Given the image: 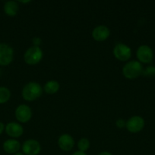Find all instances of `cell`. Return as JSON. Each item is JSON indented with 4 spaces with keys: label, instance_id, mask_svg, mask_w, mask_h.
<instances>
[{
    "label": "cell",
    "instance_id": "cell-21",
    "mask_svg": "<svg viewBox=\"0 0 155 155\" xmlns=\"http://www.w3.org/2000/svg\"><path fill=\"white\" fill-rule=\"evenodd\" d=\"M5 128V126L4 125V124L2 122H0V135L2 134V133L4 132Z\"/></svg>",
    "mask_w": 155,
    "mask_h": 155
},
{
    "label": "cell",
    "instance_id": "cell-7",
    "mask_svg": "<svg viewBox=\"0 0 155 155\" xmlns=\"http://www.w3.org/2000/svg\"><path fill=\"white\" fill-rule=\"evenodd\" d=\"M14 58V50L6 43H0V66H8Z\"/></svg>",
    "mask_w": 155,
    "mask_h": 155
},
{
    "label": "cell",
    "instance_id": "cell-5",
    "mask_svg": "<svg viewBox=\"0 0 155 155\" xmlns=\"http://www.w3.org/2000/svg\"><path fill=\"white\" fill-rule=\"evenodd\" d=\"M136 57L141 64H150L153 59V51L150 46L141 45L137 48Z\"/></svg>",
    "mask_w": 155,
    "mask_h": 155
},
{
    "label": "cell",
    "instance_id": "cell-10",
    "mask_svg": "<svg viewBox=\"0 0 155 155\" xmlns=\"http://www.w3.org/2000/svg\"><path fill=\"white\" fill-rule=\"evenodd\" d=\"M6 134L12 139L21 137L24 133V128L20 124L17 122H10L6 124L5 128Z\"/></svg>",
    "mask_w": 155,
    "mask_h": 155
},
{
    "label": "cell",
    "instance_id": "cell-1",
    "mask_svg": "<svg viewBox=\"0 0 155 155\" xmlns=\"http://www.w3.org/2000/svg\"><path fill=\"white\" fill-rule=\"evenodd\" d=\"M43 94V88L36 82H30L24 85L21 90V96L25 101H33L38 99Z\"/></svg>",
    "mask_w": 155,
    "mask_h": 155
},
{
    "label": "cell",
    "instance_id": "cell-4",
    "mask_svg": "<svg viewBox=\"0 0 155 155\" xmlns=\"http://www.w3.org/2000/svg\"><path fill=\"white\" fill-rule=\"evenodd\" d=\"M112 53L114 57L120 61H127L132 57L131 48L122 42H118L115 44L112 50Z\"/></svg>",
    "mask_w": 155,
    "mask_h": 155
},
{
    "label": "cell",
    "instance_id": "cell-3",
    "mask_svg": "<svg viewBox=\"0 0 155 155\" xmlns=\"http://www.w3.org/2000/svg\"><path fill=\"white\" fill-rule=\"evenodd\" d=\"M43 52L39 46L32 45L26 50L24 54V60L28 65H35L41 61Z\"/></svg>",
    "mask_w": 155,
    "mask_h": 155
},
{
    "label": "cell",
    "instance_id": "cell-26",
    "mask_svg": "<svg viewBox=\"0 0 155 155\" xmlns=\"http://www.w3.org/2000/svg\"><path fill=\"white\" fill-rule=\"evenodd\" d=\"M1 75H2V70L0 69V76H1Z\"/></svg>",
    "mask_w": 155,
    "mask_h": 155
},
{
    "label": "cell",
    "instance_id": "cell-24",
    "mask_svg": "<svg viewBox=\"0 0 155 155\" xmlns=\"http://www.w3.org/2000/svg\"><path fill=\"white\" fill-rule=\"evenodd\" d=\"M19 2H21V3H29V2H30V1H29V0H27V1H19Z\"/></svg>",
    "mask_w": 155,
    "mask_h": 155
},
{
    "label": "cell",
    "instance_id": "cell-2",
    "mask_svg": "<svg viewBox=\"0 0 155 155\" xmlns=\"http://www.w3.org/2000/svg\"><path fill=\"white\" fill-rule=\"evenodd\" d=\"M144 68L138 61L132 60L126 62L122 68V74L128 80H134L142 75Z\"/></svg>",
    "mask_w": 155,
    "mask_h": 155
},
{
    "label": "cell",
    "instance_id": "cell-17",
    "mask_svg": "<svg viewBox=\"0 0 155 155\" xmlns=\"http://www.w3.org/2000/svg\"><path fill=\"white\" fill-rule=\"evenodd\" d=\"M90 146H91V143H90V141L87 138H81L78 142V151H82V152H85V151H88L90 148Z\"/></svg>",
    "mask_w": 155,
    "mask_h": 155
},
{
    "label": "cell",
    "instance_id": "cell-8",
    "mask_svg": "<svg viewBox=\"0 0 155 155\" xmlns=\"http://www.w3.org/2000/svg\"><path fill=\"white\" fill-rule=\"evenodd\" d=\"M15 116L18 122L26 124L29 122L32 117L31 108L27 104H20L15 109Z\"/></svg>",
    "mask_w": 155,
    "mask_h": 155
},
{
    "label": "cell",
    "instance_id": "cell-18",
    "mask_svg": "<svg viewBox=\"0 0 155 155\" xmlns=\"http://www.w3.org/2000/svg\"><path fill=\"white\" fill-rule=\"evenodd\" d=\"M142 75L148 78H154L155 77V66L150 65L145 68L143 71Z\"/></svg>",
    "mask_w": 155,
    "mask_h": 155
},
{
    "label": "cell",
    "instance_id": "cell-25",
    "mask_svg": "<svg viewBox=\"0 0 155 155\" xmlns=\"http://www.w3.org/2000/svg\"><path fill=\"white\" fill-rule=\"evenodd\" d=\"M13 155H24V154H23L22 152H18V153H16V154H13Z\"/></svg>",
    "mask_w": 155,
    "mask_h": 155
},
{
    "label": "cell",
    "instance_id": "cell-16",
    "mask_svg": "<svg viewBox=\"0 0 155 155\" xmlns=\"http://www.w3.org/2000/svg\"><path fill=\"white\" fill-rule=\"evenodd\" d=\"M11 98V91L5 86H0V104L8 102Z\"/></svg>",
    "mask_w": 155,
    "mask_h": 155
},
{
    "label": "cell",
    "instance_id": "cell-19",
    "mask_svg": "<svg viewBox=\"0 0 155 155\" xmlns=\"http://www.w3.org/2000/svg\"><path fill=\"white\" fill-rule=\"evenodd\" d=\"M115 125L119 129H123L126 127V120L122 119V118H119L115 122Z\"/></svg>",
    "mask_w": 155,
    "mask_h": 155
},
{
    "label": "cell",
    "instance_id": "cell-22",
    "mask_svg": "<svg viewBox=\"0 0 155 155\" xmlns=\"http://www.w3.org/2000/svg\"><path fill=\"white\" fill-rule=\"evenodd\" d=\"M71 155H87V154L85 152H82V151H75V152L73 153Z\"/></svg>",
    "mask_w": 155,
    "mask_h": 155
},
{
    "label": "cell",
    "instance_id": "cell-12",
    "mask_svg": "<svg viewBox=\"0 0 155 155\" xmlns=\"http://www.w3.org/2000/svg\"><path fill=\"white\" fill-rule=\"evenodd\" d=\"M58 146L62 151H70L74 145V140L71 136L69 134L61 135L58 139Z\"/></svg>",
    "mask_w": 155,
    "mask_h": 155
},
{
    "label": "cell",
    "instance_id": "cell-23",
    "mask_svg": "<svg viewBox=\"0 0 155 155\" xmlns=\"http://www.w3.org/2000/svg\"><path fill=\"white\" fill-rule=\"evenodd\" d=\"M97 155H112L111 154L110 152H109V151H102V152H100V154H98Z\"/></svg>",
    "mask_w": 155,
    "mask_h": 155
},
{
    "label": "cell",
    "instance_id": "cell-14",
    "mask_svg": "<svg viewBox=\"0 0 155 155\" xmlns=\"http://www.w3.org/2000/svg\"><path fill=\"white\" fill-rule=\"evenodd\" d=\"M4 12L9 17H14L18 14L19 10V5L15 1H8L4 4Z\"/></svg>",
    "mask_w": 155,
    "mask_h": 155
},
{
    "label": "cell",
    "instance_id": "cell-20",
    "mask_svg": "<svg viewBox=\"0 0 155 155\" xmlns=\"http://www.w3.org/2000/svg\"><path fill=\"white\" fill-rule=\"evenodd\" d=\"M32 42H33V45H35V46H39L40 47V45L41 43H42V40H41L40 38L39 37H34L33 39V40H32Z\"/></svg>",
    "mask_w": 155,
    "mask_h": 155
},
{
    "label": "cell",
    "instance_id": "cell-15",
    "mask_svg": "<svg viewBox=\"0 0 155 155\" xmlns=\"http://www.w3.org/2000/svg\"><path fill=\"white\" fill-rule=\"evenodd\" d=\"M60 89V85L59 82L56 80H49L48 82L45 83L43 86V90L46 93L53 95L58 92V91Z\"/></svg>",
    "mask_w": 155,
    "mask_h": 155
},
{
    "label": "cell",
    "instance_id": "cell-13",
    "mask_svg": "<svg viewBox=\"0 0 155 155\" xmlns=\"http://www.w3.org/2000/svg\"><path fill=\"white\" fill-rule=\"evenodd\" d=\"M2 148L5 152H6L7 154H15L19 152V150L21 148V145L16 139H10L5 141L2 145Z\"/></svg>",
    "mask_w": 155,
    "mask_h": 155
},
{
    "label": "cell",
    "instance_id": "cell-6",
    "mask_svg": "<svg viewBox=\"0 0 155 155\" xmlns=\"http://www.w3.org/2000/svg\"><path fill=\"white\" fill-rule=\"evenodd\" d=\"M145 121L141 116H132L126 121V127L128 131L131 133H138L144 129Z\"/></svg>",
    "mask_w": 155,
    "mask_h": 155
},
{
    "label": "cell",
    "instance_id": "cell-9",
    "mask_svg": "<svg viewBox=\"0 0 155 155\" xmlns=\"http://www.w3.org/2000/svg\"><path fill=\"white\" fill-rule=\"evenodd\" d=\"M21 150L24 155H38L41 151V145L35 139H27L21 145Z\"/></svg>",
    "mask_w": 155,
    "mask_h": 155
},
{
    "label": "cell",
    "instance_id": "cell-11",
    "mask_svg": "<svg viewBox=\"0 0 155 155\" xmlns=\"http://www.w3.org/2000/svg\"><path fill=\"white\" fill-rule=\"evenodd\" d=\"M110 30L106 26L99 25L94 27L92 31V37L97 42H103L109 38Z\"/></svg>",
    "mask_w": 155,
    "mask_h": 155
}]
</instances>
